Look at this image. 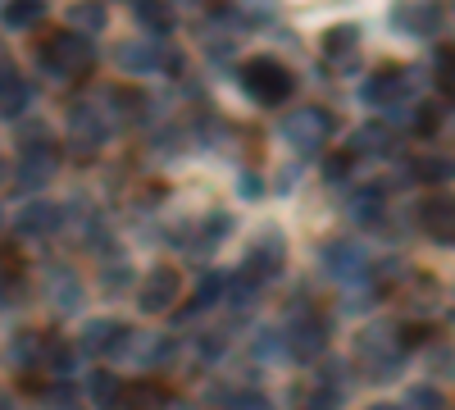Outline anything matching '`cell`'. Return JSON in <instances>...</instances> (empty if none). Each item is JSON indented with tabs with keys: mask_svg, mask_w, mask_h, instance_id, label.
<instances>
[{
	"mask_svg": "<svg viewBox=\"0 0 455 410\" xmlns=\"http://www.w3.org/2000/svg\"><path fill=\"white\" fill-rule=\"evenodd\" d=\"M219 292H223V278H219V274H205V283L196 287V301H192V310L214 306V301H219Z\"/></svg>",
	"mask_w": 455,
	"mask_h": 410,
	"instance_id": "obj_19",
	"label": "cell"
},
{
	"mask_svg": "<svg viewBox=\"0 0 455 410\" xmlns=\"http://www.w3.org/2000/svg\"><path fill=\"white\" fill-rule=\"evenodd\" d=\"M42 14H46L42 0H23V5H10V10H5V23H10V28H32Z\"/></svg>",
	"mask_w": 455,
	"mask_h": 410,
	"instance_id": "obj_18",
	"label": "cell"
},
{
	"mask_svg": "<svg viewBox=\"0 0 455 410\" xmlns=\"http://www.w3.org/2000/svg\"><path fill=\"white\" fill-rule=\"evenodd\" d=\"M287 342H291V351H296L300 360H306V356H315V351L323 347V324H319L315 315H310V319L300 315V319L287 328Z\"/></svg>",
	"mask_w": 455,
	"mask_h": 410,
	"instance_id": "obj_11",
	"label": "cell"
},
{
	"mask_svg": "<svg viewBox=\"0 0 455 410\" xmlns=\"http://www.w3.org/2000/svg\"><path fill=\"white\" fill-rule=\"evenodd\" d=\"M92 397H96V406H114V397H119V383H114L109 374H92Z\"/></svg>",
	"mask_w": 455,
	"mask_h": 410,
	"instance_id": "obj_20",
	"label": "cell"
},
{
	"mask_svg": "<svg viewBox=\"0 0 455 410\" xmlns=\"http://www.w3.org/2000/svg\"><path fill=\"white\" fill-rule=\"evenodd\" d=\"M419 223H424V233L442 246H455V197L451 192H437L419 205Z\"/></svg>",
	"mask_w": 455,
	"mask_h": 410,
	"instance_id": "obj_6",
	"label": "cell"
},
{
	"mask_svg": "<svg viewBox=\"0 0 455 410\" xmlns=\"http://www.w3.org/2000/svg\"><path fill=\"white\" fill-rule=\"evenodd\" d=\"M396 96H405V68H387V73H378V78L364 87V100H369V105H392Z\"/></svg>",
	"mask_w": 455,
	"mask_h": 410,
	"instance_id": "obj_13",
	"label": "cell"
},
{
	"mask_svg": "<svg viewBox=\"0 0 455 410\" xmlns=\"http://www.w3.org/2000/svg\"><path fill=\"white\" fill-rule=\"evenodd\" d=\"M355 55V28H337V32H328V55Z\"/></svg>",
	"mask_w": 455,
	"mask_h": 410,
	"instance_id": "obj_21",
	"label": "cell"
},
{
	"mask_svg": "<svg viewBox=\"0 0 455 410\" xmlns=\"http://www.w3.org/2000/svg\"><path fill=\"white\" fill-rule=\"evenodd\" d=\"M387 141H392V137H387L383 128H364V133L355 137V146H387Z\"/></svg>",
	"mask_w": 455,
	"mask_h": 410,
	"instance_id": "obj_26",
	"label": "cell"
},
{
	"mask_svg": "<svg viewBox=\"0 0 455 410\" xmlns=\"http://www.w3.org/2000/svg\"><path fill=\"white\" fill-rule=\"evenodd\" d=\"M28 100H32L28 83L19 78L14 60L5 55V46H0V115H5V119H19L23 109H28Z\"/></svg>",
	"mask_w": 455,
	"mask_h": 410,
	"instance_id": "obj_7",
	"label": "cell"
},
{
	"mask_svg": "<svg viewBox=\"0 0 455 410\" xmlns=\"http://www.w3.org/2000/svg\"><path fill=\"white\" fill-rule=\"evenodd\" d=\"M283 137L296 146V151H319V146L332 137L328 109H296V115L283 124Z\"/></svg>",
	"mask_w": 455,
	"mask_h": 410,
	"instance_id": "obj_4",
	"label": "cell"
},
{
	"mask_svg": "<svg viewBox=\"0 0 455 410\" xmlns=\"http://www.w3.org/2000/svg\"><path fill=\"white\" fill-rule=\"evenodd\" d=\"M178 269H150L146 274V283H141V310L146 315H160V310H169L173 301H178Z\"/></svg>",
	"mask_w": 455,
	"mask_h": 410,
	"instance_id": "obj_8",
	"label": "cell"
},
{
	"mask_svg": "<svg viewBox=\"0 0 455 410\" xmlns=\"http://www.w3.org/2000/svg\"><path fill=\"white\" fill-rule=\"evenodd\" d=\"M396 23H401V28H410V32L433 36V32L442 28V10H437V5H424V10H401V14H396Z\"/></svg>",
	"mask_w": 455,
	"mask_h": 410,
	"instance_id": "obj_16",
	"label": "cell"
},
{
	"mask_svg": "<svg viewBox=\"0 0 455 410\" xmlns=\"http://www.w3.org/2000/svg\"><path fill=\"white\" fill-rule=\"evenodd\" d=\"M437 124H442V109L437 105H424L419 119H414V128H419V133H437Z\"/></svg>",
	"mask_w": 455,
	"mask_h": 410,
	"instance_id": "obj_25",
	"label": "cell"
},
{
	"mask_svg": "<svg viewBox=\"0 0 455 410\" xmlns=\"http://www.w3.org/2000/svg\"><path fill=\"white\" fill-rule=\"evenodd\" d=\"M414 173L428 178V182H446V178H455V165H451V160H424Z\"/></svg>",
	"mask_w": 455,
	"mask_h": 410,
	"instance_id": "obj_22",
	"label": "cell"
},
{
	"mask_svg": "<svg viewBox=\"0 0 455 410\" xmlns=\"http://www.w3.org/2000/svg\"><path fill=\"white\" fill-rule=\"evenodd\" d=\"M242 87H246V96L259 100V105H283V100L291 96L296 78H291V68L278 64L274 55H255V60L242 64Z\"/></svg>",
	"mask_w": 455,
	"mask_h": 410,
	"instance_id": "obj_1",
	"label": "cell"
},
{
	"mask_svg": "<svg viewBox=\"0 0 455 410\" xmlns=\"http://www.w3.org/2000/svg\"><path fill=\"white\" fill-rule=\"evenodd\" d=\"M278 269H283V237H259L246 251V260H242V283L259 287L264 278H274Z\"/></svg>",
	"mask_w": 455,
	"mask_h": 410,
	"instance_id": "obj_5",
	"label": "cell"
},
{
	"mask_svg": "<svg viewBox=\"0 0 455 410\" xmlns=\"http://www.w3.org/2000/svg\"><path fill=\"white\" fill-rule=\"evenodd\" d=\"M360 360L369 365V374L373 379H392L396 374V365L405 360V347L392 328H373L360 338Z\"/></svg>",
	"mask_w": 455,
	"mask_h": 410,
	"instance_id": "obj_3",
	"label": "cell"
},
{
	"mask_svg": "<svg viewBox=\"0 0 455 410\" xmlns=\"http://www.w3.org/2000/svg\"><path fill=\"white\" fill-rule=\"evenodd\" d=\"M105 141V124L92 109H73V146H100Z\"/></svg>",
	"mask_w": 455,
	"mask_h": 410,
	"instance_id": "obj_15",
	"label": "cell"
},
{
	"mask_svg": "<svg viewBox=\"0 0 455 410\" xmlns=\"http://www.w3.org/2000/svg\"><path fill=\"white\" fill-rule=\"evenodd\" d=\"M137 19L150 28V32H169L173 28V10H164V5H156V0H141V5H137Z\"/></svg>",
	"mask_w": 455,
	"mask_h": 410,
	"instance_id": "obj_17",
	"label": "cell"
},
{
	"mask_svg": "<svg viewBox=\"0 0 455 410\" xmlns=\"http://www.w3.org/2000/svg\"><path fill=\"white\" fill-rule=\"evenodd\" d=\"M73 23H78V28H105V10L100 5H78V10H73Z\"/></svg>",
	"mask_w": 455,
	"mask_h": 410,
	"instance_id": "obj_23",
	"label": "cell"
},
{
	"mask_svg": "<svg viewBox=\"0 0 455 410\" xmlns=\"http://www.w3.org/2000/svg\"><path fill=\"white\" fill-rule=\"evenodd\" d=\"M60 223V210L55 205H46V201H32L23 214H19V233H28V237H42V233H51Z\"/></svg>",
	"mask_w": 455,
	"mask_h": 410,
	"instance_id": "obj_14",
	"label": "cell"
},
{
	"mask_svg": "<svg viewBox=\"0 0 455 410\" xmlns=\"http://www.w3.org/2000/svg\"><path fill=\"white\" fill-rule=\"evenodd\" d=\"M124 342H128V328L114 324V319H92V328L83 333V347H87L92 356H105V351L124 347Z\"/></svg>",
	"mask_w": 455,
	"mask_h": 410,
	"instance_id": "obj_10",
	"label": "cell"
},
{
	"mask_svg": "<svg viewBox=\"0 0 455 410\" xmlns=\"http://www.w3.org/2000/svg\"><path fill=\"white\" fill-rule=\"evenodd\" d=\"M242 192H246V197H259V178H255V173L242 178Z\"/></svg>",
	"mask_w": 455,
	"mask_h": 410,
	"instance_id": "obj_27",
	"label": "cell"
},
{
	"mask_svg": "<svg viewBox=\"0 0 455 410\" xmlns=\"http://www.w3.org/2000/svg\"><path fill=\"white\" fill-rule=\"evenodd\" d=\"M51 173H55V151H46V146H32L19 156V188H46Z\"/></svg>",
	"mask_w": 455,
	"mask_h": 410,
	"instance_id": "obj_9",
	"label": "cell"
},
{
	"mask_svg": "<svg viewBox=\"0 0 455 410\" xmlns=\"http://www.w3.org/2000/svg\"><path fill=\"white\" fill-rule=\"evenodd\" d=\"M42 64L64 73V78H78V73H87L96 64V46H92V36L60 32V36H51V42L42 46Z\"/></svg>",
	"mask_w": 455,
	"mask_h": 410,
	"instance_id": "obj_2",
	"label": "cell"
},
{
	"mask_svg": "<svg viewBox=\"0 0 455 410\" xmlns=\"http://www.w3.org/2000/svg\"><path fill=\"white\" fill-rule=\"evenodd\" d=\"M323 255H328V265H323V269H328L332 278H355V274L364 269V251H360V246L332 242V246H328Z\"/></svg>",
	"mask_w": 455,
	"mask_h": 410,
	"instance_id": "obj_12",
	"label": "cell"
},
{
	"mask_svg": "<svg viewBox=\"0 0 455 410\" xmlns=\"http://www.w3.org/2000/svg\"><path fill=\"white\" fill-rule=\"evenodd\" d=\"M405 406H410V410H437V406H442V397H437L433 388H414Z\"/></svg>",
	"mask_w": 455,
	"mask_h": 410,
	"instance_id": "obj_24",
	"label": "cell"
}]
</instances>
